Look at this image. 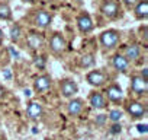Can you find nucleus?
Masks as SVG:
<instances>
[{"label": "nucleus", "mask_w": 148, "mask_h": 140, "mask_svg": "<svg viewBox=\"0 0 148 140\" xmlns=\"http://www.w3.org/2000/svg\"><path fill=\"white\" fill-rule=\"evenodd\" d=\"M118 41H119V34L116 31H106L100 35V42L106 48H113Z\"/></svg>", "instance_id": "obj_1"}, {"label": "nucleus", "mask_w": 148, "mask_h": 140, "mask_svg": "<svg viewBox=\"0 0 148 140\" xmlns=\"http://www.w3.org/2000/svg\"><path fill=\"white\" fill-rule=\"evenodd\" d=\"M126 111H128L129 115L134 117V118H141V117H144L145 112H147L145 105H142L141 102H136V101H131V102H128V105H126Z\"/></svg>", "instance_id": "obj_2"}, {"label": "nucleus", "mask_w": 148, "mask_h": 140, "mask_svg": "<svg viewBox=\"0 0 148 140\" xmlns=\"http://www.w3.org/2000/svg\"><path fill=\"white\" fill-rule=\"evenodd\" d=\"M76 92H77V85H76V82H73V80H70V79L62 80V83H61V94H62V96L70 98V96H73L74 94H76Z\"/></svg>", "instance_id": "obj_3"}, {"label": "nucleus", "mask_w": 148, "mask_h": 140, "mask_svg": "<svg viewBox=\"0 0 148 140\" xmlns=\"http://www.w3.org/2000/svg\"><path fill=\"white\" fill-rule=\"evenodd\" d=\"M77 25H79V29L82 31V32H90L92 29H93V22H92V19H90V16L89 15H80L79 18H77Z\"/></svg>", "instance_id": "obj_4"}, {"label": "nucleus", "mask_w": 148, "mask_h": 140, "mask_svg": "<svg viewBox=\"0 0 148 140\" xmlns=\"http://www.w3.org/2000/svg\"><path fill=\"white\" fill-rule=\"evenodd\" d=\"M131 88L136 94H145L147 92V80H144L141 76H134L131 80Z\"/></svg>", "instance_id": "obj_5"}, {"label": "nucleus", "mask_w": 148, "mask_h": 140, "mask_svg": "<svg viewBox=\"0 0 148 140\" xmlns=\"http://www.w3.org/2000/svg\"><path fill=\"white\" fill-rule=\"evenodd\" d=\"M102 12L103 15H106L108 18H115L119 12V8L115 2H112V0H106V2L102 5Z\"/></svg>", "instance_id": "obj_6"}, {"label": "nucleus", "mask_w": 148, "mask_h": 140, "mask_svg": "<svg viewBox=\"0 0 148 140\" xmlns=\"http://www.w3.org/2000/svg\"><path fill=\"white\" fill-rule=\"evenodd\" d=\"M87 82L93 86H102L105 82H106V78L102 72H97V70H95V72H90L87 75Z\"/></svg>", "instance_id": "obj_7"}, {"label": "nucleus", "mask_w": 148, "mask_h": 140, "mask_svg": "<svg viewBox=\"0 0 148 140\" xmlns=\"http://www.w3.org/2000/svg\"><path fill=\"white\" fill-rule=\"evenodd\" d=\"M49 44H51V50L54 53H61L64 50V47H65V41H64V38L60 34H54Z\"/></svg>", "instance_id": "obj_8"}, {"label": "nucleus", "mask_w": 148, "mask_h": 140, "mask_svg": "<svg viewBox=\"0 0 148 140\" xmlns=\"http://www.w3.org/2000/svg\"><path fill=\"white\" fill-rule=\"evenodd\" d=\"M28 115L32 120H38L42 115V105L39 102H31L28 105Z\"/></svg>", "instance_id": "obj_9"}, {"label": "nucleus", "mask_w": 148, "mask_h": 140, "mask_svg": "<svg viewBox=\"0 0 148 140\" xmlns=\"http://www.w3.org/2000/svg\"><path fill=\"white\" fill-rule=\"evenodd\" d=\"M49 85H51V78L47 76V75H42V76L35 79V91H38V92H42V91L48 89Z\"/></svg>", "instance_id": "obj_10"}, {"label": "nucleus", "mask_w": 148, "mask_h": 140, "mask_svg": "<svg viewBox=\"0 0 148 140\" xmlns=\"http://www.w3.org/2000/svg\"><path fill=\"white\" fill-rule=\"evenodd\" d=\"M108 98L112 101V102H121L122 99V89L118 86V85H112L108 88Z\"/></svg>", "instance_id": "obj_11"}, {"label": "nucleus", "mask_w": 148, "mask_h": 140, "mask_svg": "<svg viewBox=\"0 0 148 140\" xmlns=\"http://www.w3.org/2000/svg\"><path fill=\"white\" fill-rule=\"evenodd\" d=\"M35 24H36L38 26H41V28H45V26H48V25L51 24V16H49L45 10H41V12H38L36 16H35Z\"/></svg>", "instance_id": "obj_12"}, {"label": "nucleus", "mask_w": 148, "mask_h": 140, "mask_svg": "<svg viewBox=\"0 0 148 140\" xmlns=\"http://www.w3.org/2000/svg\"><path fill=\"white\" fill-rule=\"evenodd\" d=\"M83 110V101L82 99H73L68 102V114L70 115H79Z\"/></svg>", "instance_id": "obj_13"}, {"label": "nucleus", "mask_w": 148, "mask_h": 140, "mask_svg": "<svg viewBox=\"0 0 148 140\" xmlns=\"http://www.w3.org/2000/svg\"><path fill=\"white\" fill-rule=\"evenodd\" d=\"M135 15L138 19H147V16H148V2L147 0H142V2H139L136 5Z\"/></svg>", "instance_id": "obj_14"}, {"label": "nucleus", "mask_w": 148, "mask_h": 140, "mask_svg": "<svg viewBox=\"0 0 148 140\" xmlns=\"http://www.w3.org/2000/svg\"><path fill=\"white\" fill-rule=\"evenodd\" d=\"M113 66H115L116 70H119V72H125V70L128 69V60H126L123 55L116 54V55L113 57Z\"/></svg>", "instance_id": "obj_15"}, {"label": "nucleus", "mask_w": 148, "mask_h": 140, "mask_svg": "<svg viewBox=\"0 0 148 140\" xmlns=\"http://www.w3.org/2000/svg\"><path fill=\"white\" fill-rule=\"evenodd\" d=\"M90 105L93 108H103L105 107V98L102 96V94L93 92L90 95Z\"/></svg>", "instance_id": "obj_16"}, {"label": "nucleus", "mask_w": 148, "mask_h": 140, "mask_svg": "<svg viewBox=\"0 0 148 140\" xmlns=\"http://www.w3.org/2000/svg\"><path fill=\"white\" fill-rule=\"evenodd\" d=\"M125 54H126V60H135L138 55H139V47L136 44H132V45H128L126 50H125Z\"/></svg>", "instance_id": "obj_17"}, {"label": "nucleus", "mask_w": 148, "mask_h": 140, "mask_svg": "<svg viewBox=\"0 0 148 140\" xmlns=\"http://www.w3.org/2000/svg\"><path fill=\"white\" fill-rule=\"evenodd\" d=\"M28 44H29V47H32V48H39V47L42 45V38H41L39 35H36V34H31V35L28 37Z\"/></svg>", "instance_id": "obj_18"}, {"label": "nucleus", "mask_w": 148, "mask_h": 140, "mask_svg": "<svg viewBox=\"0 0 148 140\" xmlns=\"http://www.w3.org/2000/svg\"><path fill=\"white\" fill-rule=\"evenodd\" d=\"M12 18V9L8 3L0 5V19H10Z\"/></svg>", "instance_id": "obj_19"}, {"label": "nucleus", "mask_w": 148, "mask_h": 140, "mask_svg": "<svg viewBox=\"0 0 148 140\" xmlns=\"http://www.w3.org/2000/svg\"><path fill=\"white\" fill-rule=\"evenodd\" d=\"M93 63H95V57L92 54H86V55L82 57V66L83 67H90Z\"/></svg>", "instance_id": "obj_20"}, {"label": "nucleus", "mask_w": 148, "mask_h": 140, "mask_svg": "<svg viewBox=\"0 0 148 140\" xmlns=\"http://www.w3.org/2000/svg\"><path fill=\"white\" fill-rule=\"evenodd\" d=\"M19 37H21V28H19L18 25L12 26V29H10V38H12L13 41H18Z\"/></svg>", "instance_id": "obj_21"}, {"label": "nucleus", "mask_w": 148, "mask_h": 140, "mask_svg": "<svg viewBox=\"0 0 148 140\" xmlns=\"http://www.w3.org/2000/svg\"><path fill=\"white\" fill-rule=\"evenodd\" d=\"M109 118L112 120V121H119L121 118H122V111H119V110H112L110 112H109Z\"/></svg>", "instance_id": "obj_22"}, {"label": "nucleus", "mask_w": 148, "mask_h": 140, "mask_svg": "<svg viewBox=\"0 0 148 140\" xmlns=\"http://www.w3.org/2000/svg\"><path fill=\"white\" fill-rule=\"evenodd\" d=\"M121 130H122L121 124H113L112 128H110V133H112V134H116V133H121Z\"/></svg>", "instance_id": "obj_23"}, {"label": "nucleus", "mask_w": 148, "mask_h": 140, "mask_svg": "<svg viewBox=\"0 0 148 140\" xmlns=\"http://www.w3.org/2000/svg\"><path fill=\"white\" fill-rule=\"evenodd\" d=\"M3 76H5V79H8V80L12 78V73H10L9 69H5V70H3Z\"/></svg>", "instance_id": "obj_24"}, {"label": "nucleus", "mask_w": 148, "mask_h": 140, "mask_svg": "<svg viewBox=\"0 0 148 140\" xmlns=\"http://www.w3.org/2000/svg\"><path fill=\"white\" fill-rule=\"evenodd\" d=\"M136 128H138V131H139V133H144V134L147 133V124H139Z\"/></svg>", "instance_id": "obj_25"}, {"label": "nucleus", "mask_w": 148, "mask_h": 140, "mask_svg": "<svg viewBox=\"0 0 148 140\" xmlns=\"http://www.w3.org/2000/svg\"><path fill=\"white\" fill-rule=\"evenodd\" d=\"M35 64H36L39 69H44V64H45V63H44V58H38V60L35 61Z\"/></svg>", "instance_id": "obj_26"}, {"label": "nucleus", "mask_w": 148, "mask_h": 140, "mask_svg": "<svg viewBox=\"0 0 148 140\" xmlns=\"http://www.w3.org/2000/svg\"><path fill=\"white\" fill-rule=\"evenodd\" d=\"M9 51H10V54H12L15 58H18V57H19V53H18V51H15V50H13V47H10V48H9Z\"/></svg>", "instance_id": "obj_27"}, {"label": "nucleus", "mask_w": 148, "mask_h": 140, "mask_svg": "<svg viewBox=\"0 0 148 140\" xmlns=\"http://www.w3.org/2000/svg\"><path fill=\"white\" fill-rule=\"evenodd\" d=\"M105 120H106V117H105V115H99V117H97V120H96V123H97V124H102Z\"/></svg>", "instance_id": "obj_28"}, {"label": "nucleus", "mask_w": 148, "mask_h": 140, "mask_svg": "<svg viewBox=\"0 0 148 140\" xmlns=\"http://www.w3.org/2000/svg\"><path fill=\"white\" fill-rule=\"evenodd\" d=\"M123 2H125L128 6H132V5H135V3L138 2V0H123Z\"/></svg>", "instance_id": "obj_29"}, {"label": "nucleus", "mask_w": 148, "mask_h": 140, "mask_svg": "<svg viewBox=\"0 0 148 140\" xmlns=\"http://www.w3.org/2000/svg\"><path fill=\"white\" fill-rule=\"evenodd\" d=\"M147 75H148V72H147V69H144V70H142V76H144L142 79H144V80H147Z\"/></svg>", "instance_id": "obj_30"}, {"label": "nucleus", "mask_w": 148, "mask_h": 140, "mask_svg": "<svg viewBox=\"0 0 148 140\" xmlns=\"http://www.w3.org/2000/svg\"><path fill=\"white\" fill-rule=\"evenodd\" d=\"M23 92H25V95H26V96H31V91H29V89H25Z\"/></svg>", "instance_id": "obj_31"}, {"label": "nucleus", "mask_w": 148, "mask_h": 140, "mask_svg": "<svg viewBox=\"0 0 148 140\" xmlns=\"http://www.w3.org/2000/svg\"><path fill=\"white\" fill-rule=\"evenodd\" d=\"M3 94H5V89H3L2 86H0V98H2V96H3Z\"/></svg>", "instance_id": "obj_32"}, {"label": "nucleus", "mask_w": 148, "mask_h": 140, "mask_svg": "<svg viewBox=\"0 0 148 140\" xmlns=\"http://www.w3.org/2000/svg\"><path fill=\"white\" fill-rule=\"evenodd\" d=\"M2 37H3V34H2V31H0V44H2Z\"/></svg>", "instance_id": "obj_33"}, {"label": "nucleus", "mask_w": 148, "mask_h": 140, "mask_svg": "<svg viewBox=\"0 0 148 140\" xmlns=\"http://www.w3.org/2000/svg\"><path fill=\"white\" fill-rule=\"evenodd\" d=\"M23 2H26V3H32L34 0H23Z\"/></svg>", "instance_id": "obj_34"}]
</instances>
